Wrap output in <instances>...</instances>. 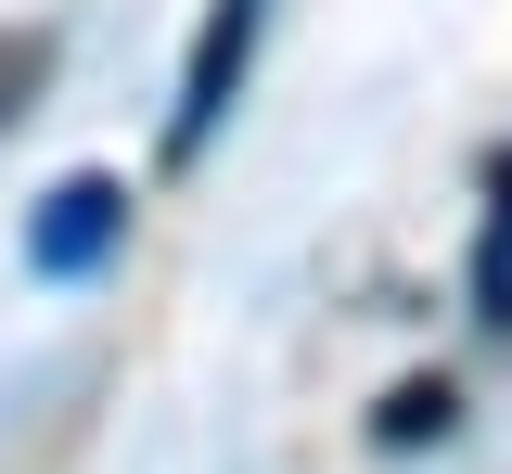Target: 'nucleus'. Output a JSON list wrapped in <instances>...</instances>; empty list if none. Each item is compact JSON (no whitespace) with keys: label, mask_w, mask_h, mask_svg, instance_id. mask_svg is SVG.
Returning a JSON list of instances; mask_svg holds the SVG:
<instances>
[{"label":"nucleus","mask_w":512,"mask_h":474,"mask_svg":"<svg viewBox=\"0 0 512 474\" xmlns=\"http://www.w3.org/2000/svg\"><path fill=\"white\" fill-rule=\"evenodd\" d=\"M256 13H269V0H205V39H192V77H180V129H167V154H205V141H218L231 90H244V52H256Z\"/></svg>","instance_id":"nucleus-1"},{"label":"nucleus","mask_w":512,"mask_h":474,"mask_svg":"<svg viewBox=\"0 0 512 474\" xmlns=\"http://www.w3.org/2000/svg\"><path fill=\"white\" fill-rule=\"evenodd\" d=\"M116 231H128V193H116V180H64V193L39 205V231H26V257H39L52 282H77V270L116 257Z\"/></svg>","instance_id":"nucleus-2"},{"label":"nucleus","mask_w":512,"mask_h":474,"mask_svg":"<svg viewBox=\"0 0 512 474\" xmlns=\"http://www.w3.org/2000/svg\"><path fill=\"white\" fill-rule=\"evenodd\" d=\"M474 295H487V321L512 334V154H500V218H487V270H474Z\"/></svg>","instance_id":"nucleus-3"},{"label":"nucleus","mask_w":512,"mask_h":474,"mask_svg":"<svg viewBox=\"0 0 512 474\" xmlns=\"http://www.w3.org/2000/svg\"><path fill=\"white\" fill-rule=\"evenodd\" d=\"M39 77H52V39H39V26H13V39H0V129L26 116V90H39Z\"/></svg>","instance_id":"nucleus-4"},{"label":"nucleus","mask_w":512,"mask_h":474,"mask_svg":"<svg viewBox=\"0 0 512 474\" xmlns=\"http://www.w3.org/2000/svg\"><path fill=\"white\" fill-rule=\"evenodd\" d=\"M436 423H448V385H410V398L384 410V436H436Z\"/></svg>","instance_id":"nucleus-5"}]
</instances>
